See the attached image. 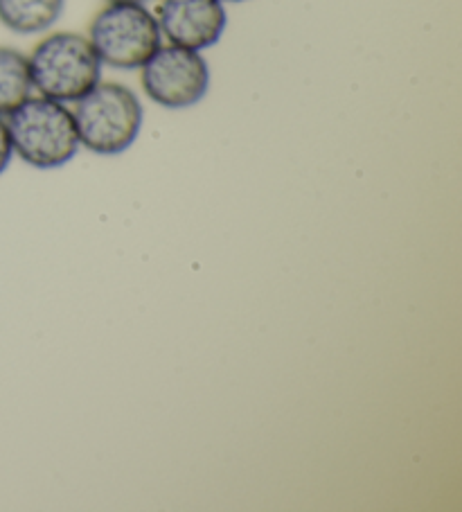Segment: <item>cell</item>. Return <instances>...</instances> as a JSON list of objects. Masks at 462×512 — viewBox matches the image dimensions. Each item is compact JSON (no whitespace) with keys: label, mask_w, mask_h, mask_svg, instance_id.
<instances>
[{"label":"cell","mask_w":462,"mask_h":512,"mask_svg":"<svg viewBox=\"0 0 462 512\" xmlns=\"http://www.w3.org/2000/svg\"><path fill=\"white\" fill-rule=\"evenodd\" d=\"M79 145L97 156H120L136 143L145 107L138 93L120 82H97L73 104Z\"/></svg>","instance_id":"1"},{"label":"cell","mask_w":462,"mask_h":512,"mask_svg":"<svg viewBox=\"0 0 462 512\" xmlns=\"http://www.w3.org/2000/svg\"><path fill=\"white\" fill-rule=\"evenodd\" d=\"M5 120L14 156L37 170H57L68 165L82 147L73 109L50 97L34 93Z\"/></svg>","instance_id":"2"},{"label":"cell","mask_w":462,"mask_h":512,"mask_svg":"<svg viewBox=\"0 0 462 512\" xmlns=\"http://www.w3.org/2000/svg\"><path fill=\"white\" fill-rule=\"evenodd\" d=\"M34 93L75 104L102 82V61L86 34L50 32L28 55Z\"/></svg>","instance_id":"3"},{"label":"cell","mask_w":462,"mask_h":512,"mask_svg":"<svg viewBox=\"0 0 462 512\" xmlns=\"http://www.w3.org/2000/svg\"><path fill=\"white\" fill-rule=\"evenodd\" d=\"M86 37L102 66L115 70H140L165 43L154 12L142 3H106Z\"/></svg>","instance_id":"4"},{"label":"cell","mask_w":462,"mask_h":512,"mask_svg":"<svg viewBox=\"0 0 462 512\" xmlns=\"http://www.w3.org/2000/svg\"><path fill=\"white\" fill-rule=\"evenodd\" d=\"M212 73L203 52L163 43L140 68V86L151 102L167 111L192 109L208 95Z\"/></svg>","instance_id":"5"},{"label":"cell","mask_w":462,"mask_h":512,"mask_svg":"<svg viewBox=\"0 0 462 512\" xmlns=\"http://www.w3.org/2000/svg\"><path fill=\"white\" fill-rule=\"evenodd\" d=\"M154 16L165 43L199 52L217 46L228 28L221 0H158Z\"/></svg>","instance_id":"6"},{"label":"cell","mask_w":462,"mask_h":512,"mask_svg":"<svg viewBox=\"0 0 462 512\" xmlns=\"http://www.w3.org/2000/svg\"><path fill=\"white\" fill-rule=\"evenodd\" d=\"M66 0H0V25L19 37L46 34L61 19Z\"/></svg>","instance_id":"7"},{"label":"cell","mask_w":462,"mask_h":512,"mask_svg":"<svg viewBox=\"0 0 462 512\" xmlns=\"http://www.w3.org/2000/svg\"><path fill=\"white\" fill-rule=\"evenodd\" d=\"M32 95L34 84L28 55L19 48L0 46V116H10Z\"/></svg>","instance_id":"8"},{"label":"cell","mask_w":462,"mask_h":512,"mask_svg":"<svg viewBox=\"0 0 462 512\" xmlns=\"http://www.w3.org/2000/svg\"><path fill=\"white\" fill-rule=\"evenodd\" d=\"M12 158H14V147H12L10 129H7L5 116H0V176H3L7 167H10Z\"/></svg>","instance_id":"9"},{"label":"cell","mask_w":462,"mask_h":512,"mask_svg":"<svg viewBox=\"0 0 462 512\" xmlns=\"http://www.w3.org/2000/svg\"><path fill=\"white\" fill-rule=\"evenodd\" d=\"M106 3H142V5H147L149 0H106Z\"/></svg>","instance_id":"10"},{"label":"cell","mask_w":462,"mask_h":512,"mask_svg":"<svg viewBox=\"0 0 462 512\" xmlns=\"http://www.w3.org/2000/svg\"><path fill=\"white\" fill-rule=\"evenodd\" d=\"M221 3H226V5H237V3H248V0H221Z\"/></svg>","instance_id":"11"}]
</instances>
